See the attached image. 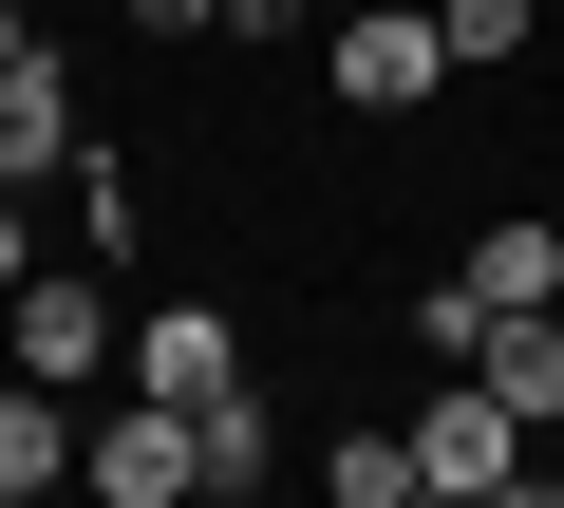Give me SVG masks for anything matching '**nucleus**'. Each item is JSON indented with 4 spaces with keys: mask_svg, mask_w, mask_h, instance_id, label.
<instances>
[{
    "mask_svg": "<svg viewBox=\"0 0 564 508\" xmlns=\"http://www.w3.org/2000/svg\"><path fill=\"white\" fill-rule=\"evenodd\" d=\"M76 489H95V508H188V489H207V414H188V396H151V377H132V396H95Z\"/></svg>",
    "mask_w": 564,
    "mask_h": 508,
    "instance_id": "obj_1",
    "label": "nucleus"
},
{
    "mask_svg": "<svg viewBox=\"0 0 564 508\" xmlns=\"http://www.w3.org/2000/svg\"><path fill=\"white\" fill-rule=\"evenodd\" d=\"M508 302H564V226H545V207H508V226H470V245H452V283L414 302V339H433V358H470V321H508Z\"/></svg>",
    "mask_w": 564,
    "mask_h": 508,
    "instance_id": "obj_2",
    "label": "nucleus"
},
{
    "mask_svg": "<svg viewBox=\"0 0 564 508\" xmlns=\"http://www.w3.org/2000/svg\"><path fill=\"white\" fill-rule=\"evenodd\" d=\"M0 358H20V377H57V396H95V377L132 358V302H113V283H76V264H20V302H0Z\"/></svg>",
    "mask_w": 564,
    "mask_h": 508,
    "instance_id": "obj_3",
    "label": "nucleus"
},
{
    "mask_svg": "<svg viewBox=\"0 0 564 508\" xmlns=\"http://www.w3.org/2000/svg\"><path fill=\"white\" fill-rule=\"evenodd\" d=\"M321 76H339V114H377V132H395V114H433V95H452V20H433V0H358Z\"/></svg>",
    "mask_w": 564,
    "mask_h": 508,
    "instance_id": "obj_4",
    "label": "nucleus"
},
{
    "mask_svg": "<svg viewBox=\"0 0 564 508\" xmlns=\"http://www.w3.org/2000/svg\"><path fill=\"white\" fill-rule=\"evenodd\" d=\"M414 471H433L452 508H527V414H508V396H489V377L452 358V396L414 414Z\"/></svg>",
    "mask_w": 564,
    "mask_h": 508,
    "instance_id": "obj_5",
    "label": "nucleus"
},
{
    "mask_svg": "<svg viewBox=\"0 0 564 508\" xmlns=\"http://www.w3.org/2000/svg\"><path fill=\"white\" fill-rule=\"evenodd\" d=\"M132 377H151V396H188V414H207V396H245L226 302H151V321H132Z\"/></svg>",
    "mask_w": 564,
    "mask_h": 508,
    "instance_id": "obj_6",
    "label": "nucleus"
},
{
    "mask_svg": "<svg viewBox=\"0 0 564 508\" xmlns=\"http://www.w3.org/2000/svg\"><path fill=\"white\" fill-rule=\"evenodd\" d=\"M470 377H489L527 433H564V302H508V321H470Z\"/></svg>",
    "mask_w": 564,
    "mask_h": 508,
    "instance_id": "obj_7",
    "label": "nucleus"
},
{
    "mask_svg": "<svg viewBox=\"0 0 564 508\" xmlns=\"http://www.w3.org/2000/svg\"><path fill=\"white\" fill-rule=\"evenodd\" d=\"M95 132H76V76L57 57H20V76H0V188H39V170H76Z\"/></svg>",
    "mask_w": 564,
    "mask_h": 508,
    "instance_id": "obj_8",
    "label": "nucleus"
},
{
    "mask_svg": "<svg viewBox=\"0 0 564 508\" xmlns=\"http://www.w3.org/2000/svg\"><path fill=\"white\" fill-rule=\"evenodd\" d=\"M76 433H95V414H76L57 377H20V358H0V489H57V471H76Z\"/></svg>",
    "mask_w": 564,
    "mask_h": 508,
    "instance_id": "obj_9",
    "label": "nucleus"
},
{
    "mask_svg": "<svg viewBox=\"0 0 564 508\" xmlns=\"http://www.w3.org/2000/svg\"><path fill=\"white\" fill-rule=\"evenodd\" d=\"M321 489H339V508H414V489H433V471H414V414H395V433L358 414V433L321 452Z\"/></svg>",
    "mask_w": 564,
    "mask_h": 508,
    "instance_id": "obj_10",
    "label": "nucleus"
},
{
    "mask_svg": "<svg viewBox=\"0 0 564 508\" xmlns=\"http://www.w3.org/2000/svg\"><path fill=\"white\" fill-rule=\"evenodd\" d=\"M433 20H452V76H508V57H527V20H545V0H433Z\"/></svg>",
    "mask_w": 564,
    "mask_h": 508,
    "instance_id": "obj_11",
    "label": "nucleus"
},
{
    "mask_svg": "<svg viewBox=\"0 0 564 508\" xmlns=\"http://www.w3.org/2000/svg\"><path fill=\"white\" fill-rule=\"evenodd\" d=\"M263 471H282V452H263V396H207V489H226V508H245V489H263Z\"/></svg>",
    "mask_w": 564,
    "mask_h": 508,
    "instance_id": "obj_12",
    "label": "nucleus"
},
{
    "mask_svg": "<svg viewBox=\"0 0 564 508\" xmlns=\"http://www.w3.org/2000/svg\"><path fill=\"white\" fill-rule=\"evenodd\" d=\"M20 264H39V245H20V188H0V302H20Z\"/></svg>",
    "mask_w": 564,
    "mask_h": 508,
    "instance_id": "obj_13",
    "label": "nucleus"
},
{
    "mask_svg": "<svg viewBox=\"0 0 564 508\" xmlns=\"http://www.w3.org/2000/svg\"><path fill=\"white\" fill-rule=\"evenodd\" d=\"M20 57H39V20H20V0H0V76H20Z\"/></svg>",
    "mask_w": 564,
    "mask_h": 508,
    "instance_id": "obj_14",
    "label": "nucleus"
},
{
    "mask_svg": "<svg viewBox=\"0 0 564 508\" xmlns=\"http://www.w3.org/2000/svg\"><path fill=\"white\" fill-rule=\"evenodd\" d=\"M132 20H226V0H132Z\"/></svg>",
    "mask_w": 564,
    "mask_h": 508,
    "instance_id": "obj_15",
    "label": "nucleus"
}]
</instances>
